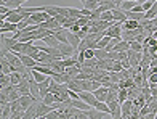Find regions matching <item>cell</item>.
I'll list each match as a JSON object with an SVG mask.
<instances>
[{
  "instance_id": "1",
  "label": "cell",
  "mask_w": 157,
  "mask_h": 119,
  "mask_svg": "<svg viewBox=\"0 0 157 119\" xmlns=\"http://www.w3.org/2000/svg\"><path fill=\"white\" fill-rule=\"evenodd\" d=\"M122 24H124V23H120V21H116V24L111 26L109 29L106 31V36H109L111 39H122V32H124Z\"/></svg>"
},
{
  "instance_id": "2",
  "label": "cell",
  "mask_w": 157,
  "mask_h": 119,
  "mask_svg": "<svg viewBox=\"0 0 157 119\" xmlns=\"http://www.w3.org/2000/svg\"><path fill=\"white\" fill-rule=\"evenodd\" d=\"M78 97H80V98H82L85 103H88L91 108H95V106H96V103H98V98L95 97L93 92H85V90H83V92L78 93Z\"/></svg>"
},
{
  "instance_id": "3",
  "label": "cell",
  "mask_w": 157,
  "mask_h": 119,
  "mask_svg": "<svg viewBox=\"0 0 157 119\" xmlns=\"http://www.w3.org/2000/svg\"><path fill=\"white\" fill-rule=\"evenodd\" d=\"M58 50H59V53L63 55L64 58H71V57H74V55L77 53L75 48H74V47H71L69 44H59Z\"/></svg>"
},
{
  "instance_id": "4",
  "label": "cell",
  "mask_w": 157,
  "mask_h": 119,
  "mask_svg": "<svg viewBox=\"0 0 157 119\" xmlns=\"http://www.w3.org/2000/svg\"><path fill=\"white\" fill-rule=\"evenodd\" d=\"M50 111H53V106L52 105H45L44 101H39V106H37V117H44V116H47Z\"/></svg>"
},
{
  "instance_id": "5",
  "label": "cell",
  "mask_w": 157,
  "mask_h": 119,
  "mask_svg": "<svg viewBox=\"0 0 157 119\" xmlns=\"http://www.w3.org/2000/svg\"><path fill=\"white\" fill-rule=\"evenodd\" d=\"M95 97H96V98H98V101H108V93H109V87H99V89H96L95 90Z\"/></svg>"
},
{
  "instance_id": "6",
  "label": "cell",
  "mask_w": 157,
  "mask_h": 119,
  "mask_svg": "<svg viewBox=\"0 0 157 119\" xmlns=\"http://www.w3.org/2000/svg\"><path fill=\"white\" fill-rule=\"evenodd\" d=\"M67 42H69V45H71V47H74L75 50H78V47H80V42H82V39L78 37L77 34H74V32L67 31Z\"/></svg>"
},
{
  "instance_id": "7",
  "label": "cell",
  "mask_w": 157,
  "mask_h": 119,
  "mask_svg": "<svg viewBox=\"0 0 157 119\" xmlns=\"http://www.w3.org/2000/svg\"><path fill=\"white\" fill-rule=\"evenodd\" d=\"M16 31H18V24L8 23V21H2V27H0V32H2V34H6V32L13 34V32H16Z\"/></svg>"
},
{
  "instance_id": "8",
  "label": "cell",
  "mask_w": 157,
  "mask_h": 119,
  "mask_svg": "<svg viewBox=\"0 0 157 119\" xmlns=\"http://www.w3.org/2000/svg\"><path fill=\"white\" fill-rule=\"evenodd\" d=\"M18 57H19V60H21V61H23V65H24V66L31 68V69H34L35 66L39 65L37 60L32 58V57H27V55H18Z\"/></svg>"
},
{
  "instance_id": "9",
  "label": "cell",
  "mask_w": 157,
  "mask_h": 119,
  "mask_svg": "<svg viewBox=\"0 0 157 119\" xmlns=\"http://www.w3.org/2000/svg\"><path fill=\"white\" fill-rule=\"evenodd\" d=\"M112 15H114V21L125 23V21L128 19V18H127V13H125L124 10H120V8H114V10H112Z\"/></svg>"
},
{
  "instance_id": "10",
  "label": "cell",
  "mask_w": 157,
  "mask_h": 119,
  "mask_svg": "<svg viewBox=\"0 0 157 119\" xmlns=\"http://www.w3.org/2000/svg\"><path fill=\"white\" fill-rule=\"evenodd\" d=\"M138 27H140V21H133V19H127L122 24L124 31H135V29H138Z\"/></svg>"
},
{
  "instance_id": "11",
  "label": "cell",
  "mask_w": 157,
  "mask_h": 119,
  "mask_svg": "<svg viewBox=\"0 0 157 119\" xmlns=\"http://www.w3.org/2000/svg\"><path fill=\"white\" fill-rule=\"evenodd\" d=\"M85 113H87V116H88L90 119H103L104 114H106V113H101V111H98L96 108H91V109H88V111H85Z\"/></svg>"
},
{
  "instance_id": "12",
  "label": "cell",
  "mask_w": 157,
  "mask_h": 119,
  "mask_svg": "<svg viewBox=\"0 0 157 119\" xmlns=\"http://www.w3.org/2000/svg\"><path fill=\"white\" fill-rule=\"evenodd\" d=\"M144 105H146V98H144V95H143V93H140L136 98H133V108L141 109Z\"/></svg>"
},
{
  "instance_id": "13",
  "label": "cell",
  "mask_w": 157,
  "mask_h": 119,
  "mask_svg": "<svg viewBox=\"0 0 157 119\" xmlns=\"http://www.w3.org/2000/svg\"><path fill=\"white\" fill-rule=\"evenodd\" d=\"M44 44H45L47 47H53V48H58V47H59V42H58V39H56L55 36L45 37V39H44Z\"/></svg>"
},
{
  "instance_id": "14",
  "label": "cell",
  "mask_w": 157,
  "mask_h": 119,
  "mask_svg": "<svg viewBox=\"0 0 157 119\" xmlns=\"http://www.w3.org/2000/svg\"><path fill=\"white\" fill-rule=\"evenodd\" d=\"M95 58L96 60H108L109 58V52L104 48H96L95 50Z\"/></svg>"
},
{
  "instance_id": "15",
  "label": "cell",
  "mask_w": 157,
  "mask_h": 119,
  "mask_svg": "<svg viewBox=\"0 0 157 119\" xmlns=\"http://www.w3.org/2000/svg\"><path fill=\"white\" fill-rule=\"evenodd\" d=\"M16 42L18 40H15L13 37H2V44H3V47H6V50H11L16 45Z\"/></svg>"
},
{
  "instance_id": "16",
  "label": "cell",
  "mask_w": 157,
  "mask_h": 119,
  "mask_svg": "<svg viewBox=\"0 0 157 119\" xmlns=\"http://www.w3.org/2000/svg\"><path fill=\"white\" fill-rule=\"evenodd\" d=\"M11 113H13V109H11V105L10 103L2 105V119H10Z\"/></svg>"
},
{
  "instance_id": "17",
  "label": "cell",
  "mask_w": 157,
  "mask_h": 119,
  "mask_svg": "<svg viewBox=\"0 0 157 119\" xmlns=\"http://www.w3.org/2000/svg\"><path fill=\"white\" fill-rule=\"evenodd\" d=\"M114 50H116V52H128V50H130V44L125 42V40H120L119 44L114 47Z\"/></svg>"
},
{
  "instance_id": "18",
  "label": "cell",
  "mask_w": 157,
  "mask_h": 119,
  "mask_svg": "<svg viewBox=\"0 0 157 119\" xmlns=\"http://www.w3.org/2000/svg\"><path fill=\"white\" fill-rule=\"evenodd\" d=\"M11 84V76L10 74H0V89H5L6 85Z\"/></svg>"
},
{
  "instance_id": "19",
  "label": "cell",
  "mask_w": 157,
  "mask_h": 119,
  "mask_svg": "<svg viewBox=\"0 0 157 119\" xmlns=\"http://www.w3.org/2000/svg\"><path fill=\"white\" fill-rule=\"evenodd\" d=\"M98 6H99L98 0H87V2H83V8H87V10H90V11L96 10Z\"/></svg>"
},
{
  "instance_id": "20",
  "label": "cell",
  "mask_w": 157,
  "mask_h": 119,
  "mask_svg": "<svg viewBox=\"0 0 157 119\" xmlns=\"http://www.w3.org/2000/svg\"><path fill=\"white\" fill-rule=\"evenodd\" d=\"M69 18H74V19H80V18H83L82 10H77V8H74V6H69Z\"/></svg>"
},
{
  "instance_id": "21",
  "label": "cell",
  "mask_w": 157,
  "mask_h": 119,
  "mask_svg": "<svg viewBox=\"0 0 157 119\" xmlns=\"http://www.w3.org/2000/svg\"><path fill=\"white\" fill-rule=\"evenodd\" d=\"M135 5H136V2H132V0H125V2L119 6L120 10H124V11H132L135 8Z\"/></svg>"
},
{
  "instance_id": "22",
  "label": "cell",
  "mask_w": 157,
  "mask_h": 119,
  "mask_svg": "<svg viewBox=\"0 0 157 119\" xmlns=\"http://www.w3.org/2000/svg\"><path fill=\"white\" fill-rule=\"evenodd\" d=\"M32 77H34L35 81H37L39 84H40V82H44V81H47V79L50 77V76H45L44 73H39V71H35V69H32Z\"/></svg>"
},
{
  "instance_id": "23",
  "label": "cell",
  "mask_w": 157,
  "mask_h": 119,
  "mask_svg": "<svg viewBox=\"0 0 157 119\" xmlns=\"http://www.w3.org/2000/svg\"><path fill=\"white\" fill-rule=\"evenodd\" d=\"M117 100H119V103L122 105L124 101H127L128 100V90L125 89V87H122L119 90V97H117Z\"/></svg>"
},
{
  "instance_id": "24",
  "label": "cell",
  "mask_w": 157,
  "mask_h": 119,
  "mask_svg": "<svg viewBox=\"0 0 157 119\" xmlns=\"http://www.w3.org/2000/svg\"><path fill=\"white\" fill-rule=\"evenodd\" d=\"M95 108H96L98 111H101V113L109 114V106H108V103H104V101H98Z\"/></svg>"
},
{
  "instance_id": "25",
  "label": "cell",
  "mask_w": 157,
  "mask_h": 119,
  "mask_svg": "<svg viewBox=\"0 0 157 119\" xmlns=\"http://www.w3.org/2000/svg\"><path fill=\"white\" fill-rule=\"evenodd\" d=\"M130 48H132V50H135V52H140V53H143V50H144L143 44H141V42H136V40L130 42Z\"/></svg>"
},
{
  "instance_id": "26",
  "label": "cell",
  "mask_w": 157,
  "mask_h": 119,
  "mask_svg": "<svg viewBox=\"0 0 157 119\" xmlns=\"http://www.w3.org/2000/svg\"><path fill=\"white\" fill-rule=\"evenodd\" d=\"M11 84L13 85H18V84L23 81V76H21V73H11Z\"/></svg>"
},
{
  "instance_id": "27",
  "label": "cell",
  "mask_w": 157,
  "mask_h": 119,
  "mask_svg": "<svg viewBox=\"0 0 157 119\" xmlns=\"http://www.w3.org/2000/svg\"><path fill=\"white\" fill-rule=\"evenodd\" d=\"M42 101H44L45 105H53L55 101H56V98H55V93H47L44 98H42Z\"/></svg>"
},
{
  "instance_id": "28",
  "label": "cell",
  "mask_w": 157,
  "mask_h": 119,
  "mask_svg": "<svg viewBox=\"0 0 157 119\" xmlns=\"http://www.w3.org/2000/svg\"><path fill=\"white\" fill-rule=\"evenodd\" d=\"M109 42H111V37H109V36H104L101 40L98 42V47H96V48H106V47L109 45Z\"/></svg>"
},
{
  "instance_id": "29",
  "label": "cell",
  "mask_w": 157,
  "mask_h": 119,
  "mask_svg": "<svg viewBox=\"0 0 157 119\" xmlns=\"http://www.w3.org/2000/svg\"><path fill=\"white\" fill-rule=\"evenodd\" d=\"M99 19H103V21H109V23H111V21H114V15H112V10H111V11H104L103 15H101V18H99Z\"/></svg>"
},
{
  "instance_id": "30",
  "label": "cell",
  "mask_w": 157,
  "mask_h": 119,
  "mask_svg": "<svg viewBox=\"0 0 157 119\" xmlns=\"http://www.w3.org/2000/svg\"><path fill=\"white\" fill-rule=\"evenodd\" d=\"M82 52H83L85 60H93L95 58V50H91V48H87V50H82Z\"/></svg>"
},
{
  "instance_id": "31",
  "label": "cell",
  "mask_w": 157,
  "mask_h": 119,
  "mask_svg": "<svg viewBox=\"0 0 157 119\" xmlns=\"http://www.w3.org/2000/svg\"><path fill=\"white\" fill-rule=\"evenodd\" d=\"M109 60H112V61H120V52H116V50L109 52Z\"/></svg>"
},
{
  "instance_id": "32",
  "label": "cell",
  "mask_w": 157,
  "mask_h": 119,
  "mask_svg": "<svg viewBox=\"0 0 157 119\" xmlns=\"http://www.w3.org/2000/svg\"><path fill=\"white\" fill-rule=\"evenodd\" d=\"M122 69H124L122 63H120V61H116V63H114V66H112V71H111V73H120Z\"/></svg>"
},
{
  "instance_id": "33",
  "label": "cell",
  "mask_w": 157,
  "mask_h": 119,
  "mask_svg": "<svg viewBox=\"0 0 157 119\" xmlns=\"http://www.w3.org/2000/svg\"><path fill=\"white\" fill-rule=\"evenodd\" d=\"M147 105H149V109H151L152 113H155V114H157V100H155V98H152V101H151V103H147Z\"/></svg>"
},
{
  "instance_id": "34",
  "label": "cell",
  "mask_w": 157,
  "mask_h": 119,
  "mask_svg": "<svg viewBox=\"0 0 157 119\" xmlns=\"http://www.w3.org/2000/svg\"><path fill=\"white\" fill-rule=\"evenodd\" d=\"M141 5H143V10H144V13H146V11H149V10L152 8V5H154V3L151 2V0H147V2H144V3H141Z\"/></svg>"
},
{
  "instance_id": "35",
  "label": "cell",
  "mask_w": 157,
  "mask_h": 119,
  "mask_svg": "<svg viewBox=\"0 0 157 119\" xmlns=\"http://www.w3.org/2000/svg\"><path fill=\"white\" fill-rule=\"evenodd\" d=\"M74 119H88V116H87V113H85V111H78V113L75 114V116H72Z\"/></svg>"
},
{
  "instance_id": "36",
  "label": "cell",
  "mask_w": 157,
  "mask_h": 119,
  "mask_svg": "<svg viewBox=\"0 0 157 119\" xmlns=\"http://www.w3.org/2000/svg\"><path fill=\"white\" fill-rule=\"evenodd\" d=\"M147 82L151 84V85H154V84H157V74H151L147 77Z\"/></svg>"
},
{
  "instance_id": "37",
  "label": "cell",
  "mask_w": 157,
  "mask_h": 119,
  "mask_svg": "<svg viewBox=\"0 0 157 119\" xmlns=\"http://www.w3.org/2000/svg\"><path fill=\"white\" fill-rule=\"evenodd\" d=\"M132 11H135V13H144V10H143V5H141V3H136V5H135V8H133Z\"/></svg>"
},
{
  "instance_id": "38",
  "label": "cell",
  "mask_w": 157,
  "mask_h": 119,
  "mask_svg": "<svg viewBox=\"0 0 157 119\" xmlns=\"http://www.w3.org/2000/svg\"><path fill=\"white\" fill-rule=\"evenodd\" d=\"M141 119H155V113L151 111V113H147L146 116H141Z\"/></svg>"
},
{
  "instance_id": "39",
  "label": "cell",
  "mask_w": 157,
  "mask_h": 119,
  "mask_svg": "<svg viewBox=\"0 0 157 119\" xmlns=\"http://www.w3.org/2000/svg\"><path fill=\"white\" fill-rule=\"evenodd\" d=\"M82 15L90 18V16H91V11H90V10H87V8H82Z\"/></svg>"
},
{
  "instance_id": "40",
  "label": "cell",
  "mask_w": 157,
  "mask_h": 119,
  "mask_svg": "<svg viewBox=\"0 0 157 119\" xmlns=\"http://www.w3.org/2000/svg\"><path fill=\"white\" fill-rule=\"evenodd\" d=\"M151 21H152V24H154V26H155V27H157V16H155V18H154V19H151Z\"/></svg>"
},
{
  "instance_id": "41",
  "label": "cell",
  "mask_w": 157,
  "mask_h": 119,
  "mask_svg": "<svg viewBox=\"0 0 157 119\" xmlns=\"http://www.w3.org/2000/svg\"><path fill=\"white\" fill-rule=\"evenodd\" d=\"M132 2H136V3H140V2H138V0H132Z\"/></svg>"
},
{
  "instance_id": "42",
  "label": "cell",
  "mask_w": 157,
  "mask_h": 119,
  "mask_svg": "<svg viewBox=\"0 0 157 119\" xmlns=\"http://www.w3.org/2000/svg\"><path fill=\"white\" fill-rule=\"evenodd\" d=\"M151 2H152V3H155V2H157V0H151Z\"/></svg>"
},
{
  "instance_id": "43",
  "label": "cell",
  "mask_w": 157,
  "mask_h": 119,
  "mask_svg": "<svg viewBox=\"0 0 157 119\" xmlns=\"http://www.w3.org/2000/svg\"><path fill=\"white\" fill-rule=\"evenodd\" d=\"M80 2H82V3H83V2H87V0H80Z\"/></svg>"
},
{
  "instance_id": "44",
  "label": "cell",
  "mask_w": 157,
  "mask_h": 119,
  "mask_svg": "<svg viewBox=\"0 0 157 119\" xmlns=\"http://www.w3.org/2000/svg\"><path fill=\"white\" fill-rule=\"evenodd\" d=\"M155 119H157V114H155Z\"/></svg>"
},
{
  "instance_id": "45",
  "label": "cell",
  "mask_w": 157,
  "mask_h": 119,
  "mask_svg": "<svg viewBox=\"0 0 157 119\" xmlns=\"http://www.w3.org/2000/svg\"><path fill=\"white\" fill-rule=\"evenodd\" d=\"M88 119H90V117H88Z\"/></svg>"
},
{
  "instance_id": "46",
  "label": "cell",
  "mask_w": 157,
  "mask_h": 119,
  "mask_svg": "<svg viewBox=\"0 0 157 119\" xmlns=\"http://www.w3.org/2000/svg\"><path fill=\"white\" fill-rule=\"evenodd\" d=\"M37 119H39V117H37Z\"/></svg>"
}]
</instances>
